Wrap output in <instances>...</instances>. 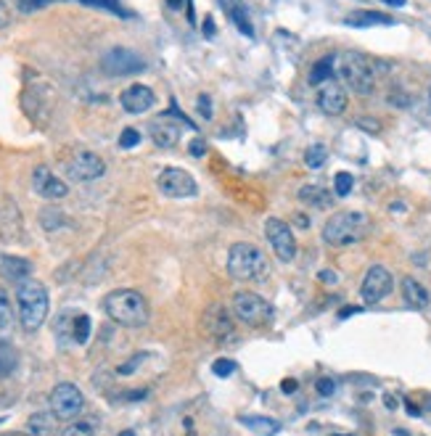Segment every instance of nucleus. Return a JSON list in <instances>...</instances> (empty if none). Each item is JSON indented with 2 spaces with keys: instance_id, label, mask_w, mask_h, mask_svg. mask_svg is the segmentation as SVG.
<instances>
[{
  "instance_id": "f257e3e1",
  "label": "nucleus",
  "mask_w": 431,
  "mask_h": 436,
  "mask_svg": "<svg viewBox=\"0 0 431 436\" xmlns=\"http://www.w3.org/2000/svg\"><path fill=\"white\" fill-rule=\"evenodd\" d=\"M104 312L109 320L125 328H143L148 323V302L143 299V293L132 289H117L106 293Z\"/></svg>"
},
{
  "instance_id": "f03ea898",
  "label": "nucleus",
  "mask_w": 431,
  "mask_h": 436,
  "mask_svg": "<svg viewBox=\"0 0 431 436\" xmlns=\"http://www.w3.org/2000/svg\"><path fill=\"white\" fill-rule=\"evenodd\" d=\"M48 304H51L48 291H45V286L40 280L26 277V280L19 283V289H16V309H19V323H22V328L26 333L38 330L45 323Z\"/></svg>"
},
{
  "instance_id": "7ed1b4c3",
  "label": "nucleus",
  "mask_w": 431,
  "mask_h": 436,
  "mask_svg": "<svg viewBox=\"0 0 431 436\" xmlns=\"http://www.w3.org/2000/svg\"><path fill=\"white\" fill-rule=\"evenodd\" d=\"M228 273L235 280H265L270 273V262L254 243H233L228 251Z\"/></svg>"
},
{
  "instance_id": "20e7f679",
  "label": "nucleus",
  "mask_w": 431,
  "mask_h": 436,
  "mask_svg": "<svg viewBox=\"0 0 431 436\" xmlns=\"http://www.w3.org/2000/svg\"><path fill=\"white\" fill-rule=\"evenodd\" d=\"M368 233V217L363 211H339L323 225V241L328 246H352L360 243Z\"/></svg>"
},
{
  "instance_id": "39448f33",
  "label": "nucleus",
  "mask_w": 431,
  "mask_h": 436,
  "mask_svg": "<svg viewBox=\"0 0 431 436\" xmlns=\"http://www.w3.org/2000/svg\"><path fill=\"white\" fill-rule=\"evenodd\" d=\"M336 61H339V74L341 79L347 82V88L357 95H370V92L376 90V66L373 61L363 56V53L357 51H350V53H341L336 56Z\"/></svg>"
},
{
  "instance_id": "423d86ee",
  "label": "nucleus",
  "mask_w": 431,
  "mask_h": 436,
  "mask_svg": "<svg viewBox=\"0 0 431 436\" xmlns=\"http://www.w3.org/2000/svg\"><path fill=\"white\" fill-rule=\"evenodd\" d=\"M233 315L246 323V325H267L270 317H273V307L262 299L260 293H251V291H238L233 296Z\"/></svg>"
},
{
  "instance_id": "0eeeda50",
  "label": "nucleus",
  "mask_w": 431,
  "mask_h": 436,
  "mask_svg": "<svg viewBox=\"0 0 431 436\" xmlns=\"http://www.w3.org/2000/svg\"><path fill=\"white\" fill-rule=\"evenodd\" d=\"M85 410V396L75 383H58L51 391V412L56 421H77Z\"/></svg>"
},
{
  "instance_id": "6e6552de",
  "label": "nucleus",
  "mask_w": 431,
  "mask_h": 436,
  "mask_svg": "<svg viewBox=\"0 0 431 436\" xmlns=\"http://www.w3.org/2000/svg\"><path fill=\"white\" fill-rule=\"evenodd\" d=\"M101 69L109 77H130V74H141L146 69V61L132 53L130 48H111L101 56Z\"/></svg>"
},
{
  "instance_id": "1a4fd4ad",
  "label": "nucleus",
  "mask_w": 431,
  "mask_h": 436,
  "mask_svg": "<svg viewBox=\"0 0 431 436\" xmlns=\"http://www.w3.org/2000/svg\"><path fill=\"white\" fill-rule=\"evenodd\" d=\"M157 185L167 198H191L198 193L196 180L180 167H167V170L159 172Z\"/></svg>"
},
{
  "instance_id": "9d476101",
  "label": "nucleus",
  "mask_w": 431,
  "mask_h": 436,
  "mask_svg": "<svg viewBox=\"0 0 431 436\" xmlns=\"http://www.w3.org/2000/svg\"><path fill=\"white\" fill-rule=\"evenodd\" d=\"M265 236H267L275 257H278L281 262H294V257H297V238H294L291 227H288L283 220L270 217V220L265 223Z\"/></svg>"
},
{
  "instance_id": "9b49d317",
  "label": "nucleus",
  "mask_w": 431,
  "mask_h": 436,
  "mask_svg": "<svg viewBox=\"0 0 431 436\" xmlns=\"http://www.w3.org/2000/svg\"><path fill=\"white\" fill-rule=\"evenodd\" d=\"M104 159L98 154H93V151H77L75 156L66 161V175L72 180H77V183H93V180L104 177Z\"/></svg>"
},
{
  "instance_id": "f8f14e48",
  "label": "nucleus",
  "mask_w": 431,
  "mask_h": 436,
  "mask_svg": "<svg viewBox=\"0 0 431 436\" xmlns=\"http://www.w3.org/2000/svg\"><path fill=\"white\" fill-rule=\"evenodd\" d=\"M392 286H394V277L392 273L384 267V264H373L370 270L366 273V280H363V302L366 304H379L381 299H386L389 293H392Z\"/></svg>"
},
{
  "instance_id": "ddd939ff",
  "label": "nucleus",
  "mask_w": 431,
  "mask_h": 436,
  "mask_svg": "<svg viewBox=\"0 0 431 436\" xmlns=\"http://www.w3.org/2000/svg\"><path fill=\"white\" fill-rule=\"evenodd\" d=\"M24 236V225H22V211L11 201V196H0V238L19 243Z\"/></svg>"
},
{
  "instance_id": "4468645a",
  "label": "nucleus",
  "mask_w": 431,
  "mask_h": 436,
  "mask_svg": "<svg viewBox=\"0 0 431 436\" xmlns=\"http://www.w3.org/2000/svg\"><path fill=\"white\" fill-rule=\"evenodd\" d=\"M32 188H35V193L42 198H48V201H58V198H64L69 193V188L61 177H56L45 164H40L35 167L32 172Z\"/></svg>"
},
{
  "instance_id": "2eb2a0df",
  "label": "nucleus",
  "mask_w": 431,
  "mask_h": 436,
  "mask_svg": "<svg viewBox=\"0 0 431 436\" xmlns=\"http://www.w3.org/2000/svg\"><path fill=\"white\" fill-rule=\"evenodd\" d=\"M204 330L210 333L212 339H217V341L230 339L235 328H233V317H230V312H228V307L212 304L210 309L204 312Z\"/></svg>"
},
{
  "instance_id": "dca6fc26",
  "label": "nucleus",
  "mask_w": 431,
  "mask_h": 436,
  "mask_svg": "<svg viewBox=\"0 0 431 436\" xmlns=\"http://www.w3.org/2000/svg\"><path fill=\"white\" fill-rule=\"evenodd\" d=\"M154 101H157V95H154V90L148 85H130L127 90L119 95V104H122V108L127 114H143V111H148L154 106Z\"/></svg>"
},
{
  "instance_id": "f3484780",
  "label": "nucleus",
  "mask_w": 431,
  "mask_h": 436,
  "mask_svg": "<svg viewBox=\"0 0 431 436\" xmlns=\"http://www.w3.org/2000/svg\"><path fill=\"white\" fill-rule=\"evenodd\" d=\"M347 104H350V98H347L344 88L336 85V82H328V85H323L320 92H318V106H320V111H323V114L339 117L341 111L347 108Z\"/></svg>"
},
{
  "instance_id": "a211bd4d",
  "label": "nucleus",
  "mask_w": 431,
  "mask_h": 436,
  "mask_svg": "<svg viewBox=\"0 0 431 436\" xmlns=\"http://www.w3.org/2000/svg\"><path fill=\"white\" fill-rule=\"evenodd\" d=\"M151 140L159 148H172L180 140V124L170 122V117H162L157 122H151Z\"/></svg>"
},
{
  "instance_id": "6ab92c4d",
  "label": "nucleus",
  "mask_w": 431,
  "mask_h": 436,
  "mask_svg": "<svg viewBox=\"0 0 431 436\" xmlns=\"http://www.w3.org/2000/svg\"><path fill=\"white\" fill-rule=\"evenodd\" d=\"M29 273H32V264L24 257H11V254L0 257V275L3 277H8L13 283H22L29 277Z\"/></svg>"
},
{
  "instance_id": "aec40b11",
  "label": "nucleus",
  "mask_w": 431,
  "mask_h": 436,
  "mask_svg": "<svg viewBox=\"0 0 431 436\" xmlns=\"http://www.w3.org/2000/svg\"><path fill=\"white\" fill-rule=\"evenodd\" d=\"M344 24L347 26H354V29H368V26H379V24H394L392 16H386V13L381 11H352L347 19H344Z\"/></svg>"
},
{
  "instance_id": "412c9836",
  "label": "nucleus",
  "mask_w": 431,
  "mask_h": 436,
  "mask_svg": "<svg viewBox=\"0 0 431 436\" xmlns=\"http://www.w3.org/2000/svg\"><path fill=\"white\" fill-rule=\"evenodd\" d=\"M220 3H222V8H225V13L230 16V22L238 26V32L246 35V38H254V26L249 22L244 0H220Z\"/></svg>"
},
{
  "instance_id": "4be33fe9",
  "label": "nucleus",
  "mask_w": 431,
  "mask_h": 436,
  "mask_svg": "<svg viewBox=\"0 0 431 436\" xmlns=\"http://www.w3.org/2000/svg\"><path fill=\"white\" fill-rule=\"evenodd\" d=\"M299 201L307 204V207H315V209H328L334 204V198H331V193H328L323 185H301Z\"/></svg>"
},
{
  "instance_id": "5701e85b",
  "label": "nucleus",
  "mask_w": 431,
  "mask_h": 436,
  "mask_svg": "<svg viewBox=\"0 0 431 436\" xmlns=\"http://www.w3.org/2000/svg\"><path fill=\"white\" fill-rule=\"evenodd\" d=\"M402 299L416 309H426L429 307V291L423 289L416 277H402Z\"/></svg>"
},
{
  "instance_id": "b1692460",
  "label": "nucleus",
  "mask_w": 431,
  "mask_h": 436,
  "mask_svg": "<svg viewBox=\"0 0 431 436\" xmlns=\"http://www.w3.org/2000/svg\"><path fill=\"white\" fill-rule=\"evenodd\" d=\"M238 423H244L249 431H254V434L260 436H273L281 431V423L275 421V418H260V415H241Z\"/></svg>"
},
{
  "instance_id": "393cba45",
  "label": "nucleus",
  "mask_w": 431,
  "mask_h": 436,
  "mask_svg": "<svg viewBox=\"0 0 431 436\" xmlns=\"http://www.w3.org/2000/svg\"><path fill=\"white\" fill-rule=\"evenodd\" d=\"M334 66H336V56H323L320 61H315L313 72H310V85L331 82V77H334Z\"/></svg>"
},
{
  "instance_id": "a878e982",
  "label": "nucleus",
  "mask_w": 431,
  "mask_h": 436,
  "mask_svg": "<svg viewBox=\"0 0 431 436\" xmlns=\"http://www.w3.org/2000/svg\"><path fill=\"white\" fill-rule=\"evenodd\" d=\"M19 365V355L8 341H0V378L13 376V370Z\"/></svg>"
},
{
  "instance_id": "bb28decb",
  "label": "nucleus",
  "mask_w": 431,
  "mask_h": 436,
  "mask_svg": "<svg viewBox=\"0 0 431 436\" xmlns=\"http://www.w3.org/2000/svg\"><path fill=\"white\" fill-rule=\"evenodd\" d=\"M53 412H40V415H32L29 423H26V431L32 436H45L48 431H53Z\"/></svg>"
},
{
  "instance_id": "cd10ccee",
  "label": "nucleus",
  "mask_w": 431,
  "mask_h": 436,
  "mask_svg": "<svg viewBox=\"0 0 431 436\" xmlns=\"http://www.w3.org/2000/svg\"><path fill=\"white\" fill-rule=\"evenodd\" d=\"M61 436H95V421L93 418H77V421H69Z\"/></svg>"
},
{
  "instance_id": "c85d7f7f",
  "label": "nucleus",
  "mask_w": 431,
  "mask_h": 436,
  "mask_svg": "<svg viewBox=\"0 0 431 436\" xmlns=\"http://www.w3.org/2000/svg\"><path fill=\"white\" fill-rule=\"evenodd\" d=\"M326 159H328V148L323 143H315L304 151V164H307L310 170H320V167L326 164Z\"/></svg>"
},
{
  "instance_id": "c756f323",
  "label": "nucleus",
  "mask_w": 431,
  "mask_h": 436,
  "mask_svg": "<svg viewBox=\"0 0 431 436\" xmlns=\"http://www.w3.org/2000/svg\"><path fill=\"white\" fill-rule=\"evenodd\" d=\"M13 323V304H11V296H8V291L0 286V333L3 330H8Z\"/></svg>"
},
{
  "instance_id": "7c9ffc66",
  "label": "nucleus",
  "mask_w": 431,
  "mask_h": 436,
  "mask_svg": "<svg viewBox=\"0 0 431 436\" xmlns=\"http://www.w3.org/2000/svg\"><path fill=\"white\" fill-rule=\"evenodd\" d=\"M40 223H42L45 230H58V227L66 225V214H61V211H56V209H42Z\"/></svg>"
},
{
  "instance_id": "2f4dec72",
  "label": "nucleus",
  "mask_w": 431,
  "mask_h": 436,
  "mask_svg": "<svg viewBox=\"0 0 431 436\" xmlns=\"http://www.w3.org/2000/svg\"><path fill=\"white\" fill-rule=\"evenodd\" d=\"M352 185H354V177L350 172H339L336 177H334V191H336V196H350L352 193Z\"/></svg>"
},
{
  "instance_id": "473e14b6",
  "label": "nucleus",
  "mask_w": 431,
  "mask_h": 436,
  "mask_svg": "<svg viewBox=\"0 0 431 436\" xmlns=\"http://www.w3.org/2000/svg\"><path fill=\"white\" fill-rule=\"evenodd\" d=\"M88 336H91V317L77 315L75 317V344H88Z\"/></svg>"
},
{
  "instance_id": "72a5a7b5",
  "label": "nucleus",
  "mask_w": 431,
  "mask_h": 436,
  "mask_svg": "<svg viewBox=\"0 0 431 436\" xmlns=\"http://www.w3.org/2000/svg\"><path fill=\"white\" fill-rule=\"evenodd\" d=\"M138 143H141V132L135 130V127L122 130V135H119V148H135Z\"/></svg>"
},
{
  "instance_id": "f704fd0d",
  "label": "nucleus",
  "mask_w": 431,
  "mask_h": 436,
  "mask_svg": "<svg viewBox=\"0 0 431 436\" xmlns=\"http://www.w3.org/2000/svg\"><path fill=\"white\" fill-rule=\"evenodd\" d=\"M235 368H238V365H235L233 360H217V362L212 365V373L220 376V378H228V376H233L235 373Z\"/></svg>"
},
{
  "instance_id": "c9c22d12",
  "label": "nucleus",
  "mask_w": 431,
  "mask_h": 436,
  "mask_svg": "<svg viewBox=\"0 0 431 436\" xmlns=\"http://www.w3.org/2000/svg\"><path fill=\"white\" fill-rule=\"evenodd\" d=\"M56 0H19V11L22 13H35L40 8H45V6H51Z\"/></svg>"
},
{
  "instance_id": "e433bc0d",
  "label": "nucleus",
  "mask_w": 431,
  "mask_h": 436,
  "mask_svg": "<svg viewBox=\"0 0 431 436\" xmlns=\"http://www.w3.org/2000/svg\"><path fill=\"white\" fill-rule=\"evenodd\" d=\"M315 389H318V394L320 396H334V391H336V381H334V378H318Z\"/></svg>"
},
{
  "instance_id": "4c0bfd02",
  "label": "nucleus",
  "mask_w": 431,
  "mask_h": 436,
  "mask_svg": "<svg viewBox=\"0 0 431 436\" xmlns=\"http://www.w3.org/2000/svg\"><path fill=\"white\" fill-rule=\"evenodd\" d=\"M196 106H198V114H201V117L212 119V98L210 95H198Z\"/></svg>"
},
{
  "instance_id": "58836bf2",
  "label": "nucleus",
  "mask_w": 431,
  "mask_h": 436,
  "mask_svg": "<svg viewBox=\"0 0 431 436\" xmlns=\"http://www.w3.org/2000/svg\"><path fill=\"white\" fill-rule=\"evenodd\" d=\"M188 154H191V156H204V154H207V143H204V138H194V140H191V145H188Z\"/></svg>"
},
{
  "instance_id": "ea45409f",
  "label": "nucleus",
  "mask_w": 431,
  "mask_h": 436,
  "mask_svg": "<svg viewBox=\"0 0 431 436\" xmlns=\"http://www.w3.org/2000/svg\"><path fill=\"white\" fill-rule=\"evenodd\" d=\"M138 362H143V355L132 357L130 362H125V365H119V368H117V373H119V376H130L132 370H135V365H138Z\"/></svg>"
},
{
  "instance_id": "a19ab883",
  "label": "nucleus",
  "mask_w": 431,
  "mask_h": 436,
  "mask_svg": "<svg viewBox=\"0 0 431 436\" xmlns=\"http://www.w3.org/2000/svg\"><path fill=\"white\" fill-rule=\"evenodd\" d=\"M357 127H363V130H370V132H379L381 130V122H376V119L360 117V119H357Z\"/></svg>"
},
{
  "instance_id": "79ce46f5",
  "label": "nucleus",
  "mask_w": 431,
  "mask_h": 436,
  "mask_svg": "<svg viewBox=\"0 0 431 436\" xmlns=\"http://www.w3.org/2000/svg\"><path fill=\"white\" fill-rule=\"evenodd\" d=\"M8 22H11V13H8V6L0 0V29H6L8 26Z\"/></svg>"
},
{
  "instance_id": "37998d69",
  "label": "nucleus",
  "mask_w": 431,
  "mask_h": 436,
  "mask_svg": "<svg viewBox=\"0 0 431 436\" xmlns=\"http://www.w3.org/2000/svg\"><path fill=\"white\" fill-rule=\"evenodd\" d=\"M281 389H283L286 394H294V391H297V381H294V378H286V381L281 383Z\"/></svg>"
},
{
  "instance_id": "c03bdc74",
  "label": "nucleus",
  "mask_w": 431,
  "mask_h": 436,
  "mask_svg": "<svg viewBox=\"0 0 431 436\" xmlns=\"http://www.w3.org/2000/svg\"><path fill=\"white\" fill-rule=\"evenodd\" d=\"M320 280H323V283H336V273H334V270H323V273H320Z\"/></svg>"
},
{
  "instance_id": "a18cd8bd",
  "label": "nucleus",
  "mask_w": 431,
  "mask_h": 436,
  "mask_svg": "<svg viewBox=\"0 0 431 436\" xmlns=\"http://www.w3.org/2000/svg\"><path fill=\"white\" fill-rule=\"evenodd\" d=\"M204 35L214 38V22H212V16H207V22H204Z\"/></svg>"
},
{
  "instance_id": "49530a36",
  "label": "nucleus",
  "mask_w": 431,
  "mask_h": 436,
  "mask_svg": "<svg viewBox=\"0 0 431 436\" xmlns=\"http://www.w3.org/2000/svg\"><path fill=\"white\" fill-rule=\"evenodd\" d=\"M389 104H394V106H407V104H410V98H407V95H402V98H400V95H389Z\"/></svg>"
},
{
  "instance_id": "de8ad7c7",
  "label": "nucleus",
  "mask_w": 431,
  "mask_h": 436,
  "mask_svg": "<svg viewBox=\"0 0 431 436\" xmlns=\"http://www.w3.org/2000/svg\"><path fill=\"white\" fill-rule=\"evenodd\" d=\"M294 225H297V227H310V220H307L304 214H294Z\"/></svg>"
},
{
  "instance_id": "09e8293b",
  "label": "nucleus",
  "mask_w": 431,
  "mask_h": 436,
  "mask_svg": "<svg viewBox=\"0 0 431 436\" xmlns=\"http://www.w3.org/2000/svg\"><path fill=\"white\" fill-rule=\"evenodd\" d=\"M360 312V307H344L339 312V317H350V315H357Z\"/></svg>"
},
{
  "instance_id": "8fccbe9b",
  "label": "nucleus",
  "mask_w": 431,
  "mask_h": 436,
  "mask_svg": "<svg viewBox=\"0 0 431 436\" xmlns=\"http://www.w3.org/2000/svg\"><path fill=\"white\" fill-rule=\"evenodd\" d=\"M405 407H407V412H410V415H413V418H418V415H421V410L416 407V405H413V402H405Z\"/></svg>"
},
{
  "instance_id": "3c124183",
  "label": "nucleus",
  "mask_w": 431,
  "mask_h": 436,
  "mask_svg": "<svg viewBox=\"0 0 431 436\" xmlns=\"http://www.w3.org/2000/svg\"><path fill=\"white\" fill-rule=\"evenodd\" d=\"M381 3H386V6H394V8H402L407 0H381Z\"/></svg>"
},
{
  "instance_id": "603ef678",
  "label": "nucleus",
  "mask_w": 431,
  "mask_h": 436,
  "mask_svg": "<svg viewBox=\"0 0 431 436\" xmlns=\"http://www.w3.org/2000/svg\"><path fill=\"white\" fill-rule=\"evenodd\" d=\"M384 402H386V407H397V399H394V396H389V394H386V396H384Z\"/></svg>"
},
{
  "instance_id": "864d4df0",
  "label": "nucleus",
  "mask_w": 431,
  "mask_h": 436,
  "mask_svg": "<svg viewBox=\"0 0 431 436\" xmlns=\"http://www.w3.org/2000/svg\"><path fill=\"white\" fill-rule=\"evenodd\" d=\"M394 436H410V434H407L405 428H397V431H394Z\"/></svg>"
},
{
  "instance_id": "5fc2aeb1",
  "label": "nucleus",
  "mask_w": 431,
  "mask_h": 436,
  "mask_svg": "<svg viewBox=\"0 0 431 436\" xmlns=\"http://www.w3.org/2000/svg\"><path fill=\"white\" fill-rule=\"evenodd\" d=\"M119 436H135V434H132V431H125V434H119Z\"/></svg>"
}]
</instances>
